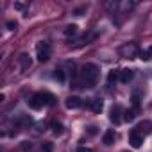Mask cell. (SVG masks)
I'll list each match as a JSON object with an SVG mask.
<instances>
[{"label":"cell","mask_w":152,"mask_h":152,"mask_svg":"<svg viewBox=\"0 0 152 152\" xmlns=\"http://www.w3.org/2000/svg\"><path fill=\"white\" fill-rule=\"evenodd\" d=\"M124 152H129V150H124Z\"/></svg>","instance_id":"28"},{"label":"cell","mask_w":152,"mask_h":152,"mask_svg":"<svg viewBox=\"0 0 152 152\" xmlns=\"http://www.w3.org/2000/svg\"><path fill=\"white\" fill-rule=\"evenodd\" d=\"M120 56L127 57V59H134V57L140 56V50H138V47L134 43H125V45L120 47Z\"/></svg>","instance_id":"4"},{"label":"cell","mask_w":152,"mask_h":152,"mask_svg":"<svg viewBox=\"0 0 152 152\" xmlns=\"http://www.w3.org/2000/svg\"><path fill=\"white\" fill-rule=\"evenodd\" d=\"M132 77H134V72H132V70H129V68H124V70L120 72V81H122L124 84L131 83V81H132Z\"/></svg>","instance_id":"10"},{"label":"cell","mask_w":152,"mask_h":152,"mask_svg":"<svg viewBox=\"0 0 152 152\" xmlns=\"http://www.w3.org/2000/svg\"><path fill=\"white\" fill-rule=\"evenodd\" d=\"M129 143H131L134 148H140V147H141V143H143V136L132 129V131H131V134H129Z\"/></svg>","instance_id":"6"},{"label":"cell","mask_w":152,"mask_h":152,"mask_svg":"<svg viewBox=\"0 0 152 152\" xmlns=\"http://www.w3.org/2000/svg\"><path fill=\"white\" fill-rule=\"evenodd\" d=\"M18 63H20L22 70H29V68H31V64H32V59H31V56H29L27 52H23V54H20Z\"/></svg>","instance_id":"8"},{"label":"cell","mask_w":152,"mask_h":152,"mask_svg":"<svg viewBox=\"0 0 152 152\" xmlns=\"http://www.w3.org/2000/svg\"><path fill=\"white\" fill-rule=\"evenodd\" d=\"M99 75H100V68L93 63H86L81 70V79H83V84L86 88H95L97 86Z\"/></svg>","instance_id":"1"},{"label":"cell","mask_w":152,"mask_h":152,"mask_svg":"<svg viewBox=\"0 0 152 152\" xmlns=\"http://www.w3.org/2000/svg\"><path fill=\"white\" fill-rule=\"evenodd\" d=\"M6 27H7L9 31H15V29H16V22H13V20H11V22H7V23H6Z\"/></svg>","instance_id":"21"},{"label":"cell","mask_w":152,"mask_h":152,"mask_svg":"<svg viewBox=\"0 0 152 152\" xmlns=\"http://www.w3.org/2000/svg\"><path fill=\"white\" fill-rule=\"evenodd\" d=\"M147 57L152 59V47H148V50H147Z\"/></svg>","instance_id":"27"},{"label":"cell","mask_w":152,"mask_h":152,"mask_svg":"<svg viewBox=\"0 0 152 152\" xmlns=\"http://www.w3.org/2000/svg\"><path fill=\"white\" fill-rule=\"evenodd\" d=\"M113 83H116V75H115V72H111V73L107 75V86H109V88L113 86Z\"/></svg>","instance_id":"19"},{"label":"cell","mask_w":152,"mask_h":152,"mask_svg":"<svg viewBox=\"0 0 152 152\" xmlns=\"http://www.w3.org/2000/svg\"><path fill=\"white\" fill-rule=\"evenodd\" d=\"M88 134L95 136V134H97V127H95V125H90V127H88Z\"/></svg>","instance_id":"22"},{"label":"cell","mask_w":152,"mask_h":152,"mask_svg":"<svg viewBox=\"0 0 152 152\" xmlns=\"http://www.w3.org/2000/svg\"><path fill=\"white\" fill-rule=\"evenodd\" d=\"M31 147H32L31 141H23V143H22V148H23V150H31Z\"/></svg>","instance_id":"24"},{"label":"cell","mask_w":152,"mask_h":152,"mask_svg":"<svg viewBox=\"0 0 152 152\" xmlns=\"http://www.w3.org/2000/svg\"><path fill=\"white\" fill-rule=\"evenodd\" d=\"M132 106H134V109L140 107V99H138V95H132Z\"/></svg>","instance_id":"20"},{"label":"cell","mask_w":152,"mask_h":152,"mask_svg":"<svg viewBox=\"0 0 152 152\" xmlns=\"http://www.w3.org/2000/svg\"><path fill=\"white\" fill-rule=\"evenodd\" d=\"M102 143L107 145V147L113 145V143H115V131H111V129L106 131V134H104V138H102Z\"/></svg>","instance_id":"11"},{"label":"cell","mask_w":152,"mask_h":152,"mask_svg":"<svg viewBox=\"0 0 152 152\" xmlns=\"http://www.w3.org/2000/svg\"><path fill=\"white\" fill-rule=\"evenodd\" d=\"M90 106H91V111H93V113H100V111H102V107H104V104H102V100H100V99H91Z\"/></svg>","instance_id":"12"},{"label":"cell","mask_w":152,"mask_h":152,"mask_svg":"<svg viewBox=\"0 0 152 152\" xmlns=\"http://www.w3.org/2000/svg\"><path fill=\"white\" fill-rule=\"evenodd\" d=\"M50 127H52V132H54L56 136H61V134L64 132V127H63V124H59V122H54Z\"/></svg>","instance_id":"13"},{"label":"cell","mask_w":152,"mask_h":152,"mask_svg":"<svg viewBox=\"0 0 152 152\" xmlns=\"http://www.w3.org/2000/svg\"><path fill=\"white\" fill-rule=\"evenodd\" d=\"M77 152H93L91 148H88V147H79L77 148Z\"/></svg>","instance_id":"26"},{"label":"cell","mask_w":152,"mask_h":152,"mask_svg":"<svg viewBox=\"0 0 152 152\" xmlns=\"http://www.w3.org/2000/svg\"><path fill=\"white\" fill-rule=\"evenodd\" d=\"M54 102H56V97H54L52 93H48V91L34 93V95L27 100V104H29L31 109H41L43 106H54Z\"/></svg>","instance_id":"2"},{"label":"cell","mask_w":152,"mask_h":152,"mask_svg":"<svg viewBox=\"0 0 152 152\" xmlns=\"http://www.w3.org/2000/svg\"><path fill=\"white\" fill-rule=\"evenodd\" d=\"M77 29H79L77 25H68V27L64 29V34H66V36H77V32H79Z\"/></svg>","instance_id":"16"},{"label":"cell","mask_w":152,"mask_h":152,"mask_svg":"<svg viewBox=\"0 0 152 152\" xmlns=\"http://www.w3.org/2000/svg\"><path fill=\"white\" fill-rule=\"evenodd\" d=\"M15 9H18V11H23V9H25V6H23L22 2H15Z\"/></svg>","instance_id":"23"},{"label":"cell","mask_w":152,"mask_h":152,"mask_svg":"<svg viewBox=\"0 0 152 152\" xmlns=\"http://www.w3.org/2000/svg\"><path fill=\"white\" fill-rule=\"evenodd\" d=\"M120 113H122V107H120L118 104H115V106L111 107V111H109V120H111V124L118 125V124L122 122V116H120Z\"/></svg>","instance_id":"5"},{"label":"cell","mask_w":152,"mask_h":152,"mask_svg":"<svg viewBox=\"0 0 152 152\" xmlns=\"http://www.w3.org/2000/svg\"><path fill=\"white\" fill-rule=\"evenodd\" d=\"M93 38H95V34H93V32H90V34H84V36H83V38L79 39V43H77V47H83V45H88V43H90V41H91Z\"/></svg>","instance_id":"14"},{"label":"cell","mask_w":152,"mask_h":152,"mask_svg":"<svg viewBox=\"0 0 152 152\" xmlns=\"http://www.w3.org/2000/svg\"><path fill=\"white\" fill-rule=\"evenodd\" d=\"M54 77H56V79H57L59 83H64V72H63V70H56Z\"/></svg>","instance_id":"18"},{"label":"cell","mask_w":152,"mask_h":152,"mask_svg":"<svg viewBox=\"0 0 152 152\" xmlns=\"http://www.w3.org/2000/svg\"><path fill=\"white\" fill-rule=\"evenodd\" d=\"M136 118V109H125L124 111V120L125 122H132Z\"/></svg>","instance_id":"15"},{"label":"cell","mask_w":152,"mask_h":152,"mask_svg":"<svg viewBox=\"0 0 152 152\" xmlns=\"http://www.w3.org/2000/svg\"><path fill=\"white\" fill-rule=\"evenodd\" d=\"M43 129H45V125H43V124H38V125H36V134H39Z\"/></svg>","instance_id":"25"},{"label":"cell","mask_w":152,"mask_h":152,"mask_svg":"<svg viewBox=\"0 0 152 152\" xmlns=\"http://www.w3.org/2000/svg\"><path fill=\"white\" fill-rule=\"evenodd\" d=\"M150 129H152V122H148V120H145V122H141V124H138V125L134 127V131L140 132L141 136H143L145 132H150Z\"/></svg>","instance_id":"9"},{"label":"cell","mask_w":152,"mask_h":152,"mask_svg":"<svg viewBox=\"0 0 152 152\" xmlns=\"http://www.w3.org/2000/svg\"><path fill=\"white\" fill-rule=\"evenodd\" d=\"M64 106H66V109H79L83 106V100L79 97H68L64 100Z\"/></svg>","instance_id":"7"},{"label":"cell","mask_w":152,"mask_h":152,"mask_svg":"<svg viewBox=\"0 0 152 152\" xmlns=\"http://www.w3.org/2000/svg\"><path fill=\"white\" fill-rule=\"evenodd\" d=\"M52 148H54L52 141H43L41 143V152H52Z\"/></svg>","instance_id":"17"},{"label":"cell","mask_w":152,"mask_h":152,"mask_svg":"<svg viewBox=\"0 0 152 152\" xmlns=\"http://www.w3.org/2000/svg\"><path fill=\"white\" fill-rule=\"evenodd\" d=\"M36 57L39 63H47L50 59V45L47 41H39L36 47Z\"/></svg>","instance_id":"3"}]
</instances>
